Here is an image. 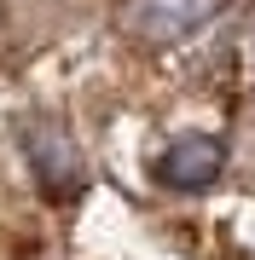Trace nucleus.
Instances as JSON below:
<instances>
[{
	"instance_id": "nucleus-1",
	"label": "nucleus",
	"mask_w": 255,
	"mask_h": 260,
	"mask_svg": "<svg viewBox=\"0 0 255 260\" xmlns=\"http://www.w3.org/2000/svg\"><path fill=\"white\" fill-rule=\"evenodd\" d=\"M220 12L226 0H116V29L139 47H174Z\"/></svg>"
},
{
	"instance_id": "nucleus-2",
	"label": "nucleus",
	"mask_w": 255,
	"mask_h": 260,
	"mask_svg": "<svg viewBox=\"0 0 255 260\" xmlns=\"http://www.w3.org/2000/svg\"><path fill=\"white\" fill-rule=\"evenodd\" d=\"M23 156H29V174L47 203H76L81 185H87V162H81V145L70 139L58 121H35L23 133Z\"/></svg>"
},
{
	"instance_id": "nucleus-3",
	"label": "nucleus",
	"mask_w": 255,
	"mask_h": 260,
	"mask_svg": "<svg viewBox=\"0 0 255 260\" xmlns=\"http://www.w3.org/2000/svg\"><path fill=\"white\" fill-rule=\"evenodd\" d=\"M220 168H226V145H220L215 133H180V139L162 145L157 179L168 191H209L220 179Z\"/></svg>"
}]
</instances>
